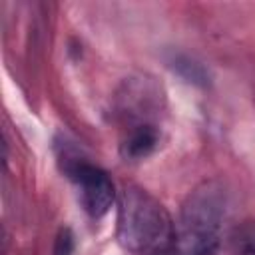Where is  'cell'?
Segmentation results:
<instances>
[{"label":"cell","mask_w":255,"mask_h":255,"mask_svg":"<svg viewBox=\"0 0 255 255\" xmlns=\"http://www.w3.org/2000/svg\"><path fill=\"white\" fill-rule=\"evenodd\" d=\"M175 223L145 189L126 185L118 199V239L133 255H163L173 247Z\"/></svg>","instance_id":"1"},{"label":"cell","mask_w":255,"mask_h":255,"mask_svg":"<svg viewBox=\"0 0 255 255\" xmlns=\"http://www.w3.org/2000/svg\"><path fill=\"white\" fill-rule=\"evenodd\" d=\"M225 213L227 199L217 181H203L189 191L175 223L173 249L177 255H215L221 245Z\"/></svg>","instance_id":"2"},{"label":"cell","mask_w":255,"mask_h":255,"mask_svg":"<svg viewBox=\"0 0 255 255\" xmlns=\"http://www.w3.org/2000/svg\"><path fill=\"white\" fill-rule=\"evenodd\" d=\"M64 171L76 185L80 203L88 215L102 217L110 211L112 203L116 201V187H114V181L110 179V175L102 167H98L78 155L66 153L64 155Z\"/></svg>","instance_id":"3"},{"label":"cell","mask_w":255,"mask_h":255,"mask_svg":"<svg viewBox=\"0 0 255 255\" xmlns=\"http://www.w3.org/2000/svg\"><path fill=\"white\" fill-rule=\"evenodd\" d=\"M159 145V128L153 122L129 124L120 141V153L128 161L145 159Z\"/></svg>","instance_id":"4"},{"label":"cell","mask_w":255,"mask_h":255,"mask_svg":"<svg viewBox=\"0 0 255 255\" xmlns=\"http://www.w3.org/2000/svg\"><path fill=\"white\" fill-rule=\"evenodd\" d=\"M231 243L235 255H255V225H245L237 229Z\"/></svg>","instance_id":"5"},{"label":"cell","mask_w":255,"mask_h":255,"mask_svg":"<svg viewBox=\"0 0 255 255\" xmlns=\"http://www.w3.org/2000/svg\"><path fill=\"white\" fill-rule=\"evenodd\" d=\"M173 62H175L177 68L183 66V68L187 70L185 78H187L189 82H205V72H203V68H201L199 64H195V62H191V60H187V58H175ZM175 66H173V68H175Z\"/></svg>","instance_id":"6"},{"label":"cell","mask_w":255,"mask_h":255,"mask_svg":"<svg viewBox=\"0 0 255 255\" xmlns=\"http://www.w3.org/2000/svg\"><path fill=\"white\" fill-rule=\"evenodd\" d=\"M54 253L56 255H72L74 253V235H72V231L68 227L60 229V233L56 237Z\"/></svg>","instance_id":"7"}]
</instances>
